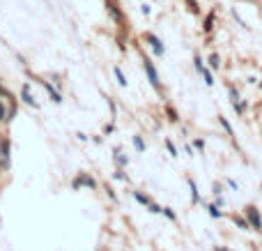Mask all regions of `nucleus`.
I'll return each mask as SVG.
<instances>
[{"instance_id": "obj_16", "label": "nucleus", "mask_w": 262, "mask_h": 251, "mask_svg": "<svg viewBox=\"0 0 262 251\" xmlns=\"http://www.w3.org/2000/svg\"><path fill=\"white\" fill-rule=\"evenodd\" d=\"M0 120H9V113L7 111H5V104H3V99H0Z\"/></svg>"}, {"instance_id": "obj_6", "label": "nucleus", "mask_w": 262, "mask_h": 251, "mask_svg": "<svg viewBox=\"0 0 262 251\" xmlns=\"http://www.w3.org/2000/svg\"><path fill=\"white\" fill-rule=\"evenodd\" d=\"M44 88H46V90H49L51 99H53V102H55V104H60V102H62V97H60V93H58V90H53V85H51V83H46V81H44Z\"/></svg>"}, {"instance_id": "obj_14", "label": "nucleus", "mask_w": 262, "mask_h": 251, "mask_svg": "<svg viewBox=\"0 0 262 251\" xmlns=\"http://www.w3.org/2000/svg\"><path fill=\"white\" fill-rule=\"evenodd\" d=\"M209 65L214 67V70H219V67H221V58L216 56V53H211V56H209Z\"/></svg>"}, {"instance_id": "obj_10", "label": "nucleus", "mask_w": 262, "mask_h": 251, "mask_svg": "<svg viewBox=\"0 0 262 251\" xmlns=\"http://www.w3.org/2000/svg\"><path fill=\"white\" fill-rule=\"evenodd\" d=\"M207 212H209L214 219H221V217H223V214H221V210L216 208V205H207Z\"/></svg>"}, {"instance_id": "obj_19", "label": "nucleus", "mask_w": 262, "mask_h": 251, "mask_svg": "<svg viewBox=\"0 0 262 251\" xmlns=\"http://www.w3.org/2000/svg\"><path fill=\"white\" fill-rule=\"evenodd\" d=\"M211 24H214V16H207V19H205V30H207V33H209L211 28H214Z\"/></svg>"}, {"instance_id": "obj_4", "label": "nucleus", "mask_w": 262, "mask_h": 251, "mask_svg": "<svg viewBox=\"0 0 262 251\" xmlns=\"http://www.w3.org/2000/svg\"><path fill=\"white\" fill-rule=\"evenodd\" d=\"M81 187H90V189H94L97 182L92 180L90 175H83V173H81V175H78L76 180H74V189H81Z\"/></svg>"}, {"instance_id": "obj_1", "label": "nucleus", "mask_w": 262, "mask_h": 251, "mask_svg": "<svg viewBox=\"0 0 262 251\" xmlns=\"http://www.w3.org/2000/svg\"><path fill=\"white\" fill-rule=\"evenodd\" d=\"M244 217H246L248 226L255 228V231H262V217H260V210L255 208V205H246V210H244Z\"/></svg>"}, {"instance_id": "obj_21", "label": "nucleus", "mask_w": 262, "mask_h": 251, "mask_svg": "<svg viewBox=\"0 0 262 251\" xmlns=\"http://www.w3.org/2000/svg\"><path fill=\"white\" fill-rule=\"evenodd\" d=\"M196 148H198V150H202V148H205V141L198 139V141H196Z\"/></svg>"}, {"instance_id": "obj_7", "label": "nucleus", "mask_w": 262, "mask_h": 251, "mask_svg": "<svg viewBox=\"0 0 262 251\" xmlns=\"http://www.w3.org/2000/svg\"><path fill=\"white\" fill-rule=\"evenodd\" d=\"M113 72H115V79H117V83L120 85H127V76L122 74V70H120V67H113Z\"/></svg>"}, {"instance_id": "obj_9", "label": "nucleus", "mask_w": 262, "mask_h": 251, "mask_svg": "<svg viewBox=\"0 0 262 251\" xmlns=\"http://www.w3.org/2000/svg\"><path fill=\"white\" fill-rule=\"evenodd\" d=\"M188 187H191V198H193V203H200V196H198L196 182H193V180H188Z\"/></svg>"}, {"instance_id": "obj_11", "label": "nucleus", "mask_w": 262, "mask_h": 251, "mask_svg": "<svg viewBox=\"0 0 262 251\" xmlns=\"http://www.w3.org/2000/svg\"><path fill=\"white\" fill-rule=\"evenodd\" d=\"M219 122H221V125H223V129H225V131H228V136H234L232 127H230V125H228V120H225V118H223V116H219Z\"/></svg>"}, {"instance_id": "obj_15", "label": "nucleus", "mask_w": 262, "mask_h": 251, "mask_svg": "<svg viewBox=\"0 0 262 251\" xmlns=\"http://www.w3.org/2000/svg\"><path fill=\"white\" fill-rule=\"evenodd\" d=\"M115 162H117L120 166H127V162H129V159H124V157H122V152H120V150H117V152H115Z\"/></svg>"}, {"instance_id": "obj_2", "label": "nucleus", "mask_w": 262, "mask_h": 251, "mask_svg": "<svg viewBox=\"0 0 262 251\" xmlns=\"http://www.w3.org/2000/svg\"><path fill=\"white\" fill-rule=\"evenodd\" d=\"M142 70H145V74H147V79H150V83L154 85L156 90H161V79H159V72H156L154 62H152L150 58H142Z\"/></svg>"}, {"instance_id": "obj_20", "label": "nucleus", "mask_w": 262, "mask_h": 251, "mask_svg": "<svg viewBox=\"0 0 262 251\" xmlns=\"http://www.w3.org/2000/svg\"><path fill=\"white\" fill-rule=\"evenodd\" d=\"M234 223H237L239 228H248V221H244V219H239V217H234Z\"/></svg>"}, {"instance_id": "obj_18", "label": "nucleus", "mask_w": 262, "mask_h": 251, "mask_svg": "<svg viewBox=\"0 0 262 251\" xmlns=\"http://www.w3.org/2000/svg\"><path fill=\"white\" fill-rule=\"evenodd\" d=\"M163 214H165V217L170 219V221H175V219H177V214H175V212H173V210H170V208H163Z\"/></svg>"}, {"instance_id": "obj_8", "label": "nucleus", "mask_w": 262, "mask_h": 251, "mask_svg": "<svg viewBox=\"0 0 262 251\" xmlns=\"http://www.w3.org/2000/svg\"><path fill=\"white\" fill-rule=\"evenodd\" d=\"M133 196H136V200H138V203L147 205V208H150V205H152V200H150V198H147V196H145V194H140V191H133Z\"/></svg>"}, {"instance_id": "obj_5", "label": "nucleus", "mask_w": 262, "mask_h": 251, "mask_svg": "<svg viewBox=\"0 0 262 251\" xmlns=\"http://www.w3.org/2000/svg\"><path fill=\"white\" fill-rule=\"evenodd\" d=\"M21 97H23V102H26V104H30V106H37L35 97L30 95V83H23L21 85Z\"/></svg>"}, {"instance_id": "obj_3", "label": "nucleus", "mask_w": 262, "mask_h": 251, "mask_svg": "<svg viewBox=\"0 0 262 251\" xmlns=\"http://www.w3.org/2000/svg\"><path fill=\"white\" fill-rule=\"evenodd\" d=\"M142 37H145V42L147 44H150V47H152V51H154V56H163V53H165V49H163V42H161V39L159 37H156V35H152V33H145V35H142Z\"/></svg>"}, {"instance_id": "obj_22", "label": "nucleus", "mask_w": 262, "mask_h": 251, "mask_svg": "<svg viewBox=\"0 0 262 251\" xmlns=\"http://www.w3.org/2000/svg\"><path fill=\"white\" fill-rule=\"evenodd\" d=\"M216 251H228V249H225V246H216Z\"/></svg>"}, {"instance_id": "obj_13", "label": "nucleus", "mask_w": 262, "mask_h": 251, "mask_svg": "<svg viewBox=\"0 0 262 251\" xmlns=\"http://www.w3.org/2000/svg\"><path fill=\"white\" fill-rule=\"evenodd\" d=\"M200 74L205 76V83H207V85H214V76H211V72H209V70H202Z\"/></svg>"}, {"instance_id": "obj_17", "label": "nucleus", "mask_w": 262, "mask_h": 251, "mask_svg": "<svg viewBox=\"0 0 262 251\" xmlns=\"http://www.w3.org/2000/svg\"><path fill=\"white\" fill-rule=\"evenodd\" d=\"M165 148H168V152L173 154V157H177V148L173 145V141H165Z\"/></svg>"}, {"instance_id": "obj_12", "label": "nucleus", "mask_w": 262, "mask_h": 251, "mask_svg": "<svg viewBox=\"0 0 262 251\" xmlns=\"http://www.w3.org/2000/svg\"><path fill=\"white\" fill-rule=\"evenodd\" d=\"M133 145H136L138 152H145V143H142L140 136H133Z\"/></svg>"}]
</instances>
